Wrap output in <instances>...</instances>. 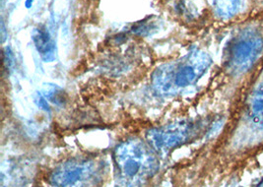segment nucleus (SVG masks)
I'll return each mask as SVG.
<instances>
[{"label":"nucleus","instance_id":"f257e3e1","mask_svg":"<svg viewBox=\"0 0 263 187\" xmlns=\"http://www.w3.org/2000/svg\"><path fill=\"white\" fill-rule=\"evenodd\" d=\"M212 60L204 51L194 49L179 61L168 62L156 69L152 85L158 93H175L197 82L211 65Z\"/></svg>","mask_w":263,"mask_h":187},{"label":"nucleus","instance_id":"f03ea898","mask_svg":"<svg viewBox=\"0 0 263 187\" xmlns=\"http://www.w3.org/2000/svg\"><path fill=\"white\" fill-rule=\"evenodd\" d=\"M115 161L120 176L119 187H143L159 169L155 155L141 141L121 143L115 151Z\"/></svg>","mask_w":263,"mask_h":187},{"label":"nucleus","instance_id":"7ed1b4c3","mask_svg":"<svg viewBox=\"0 0 263 187\" xmlns=\"http://www.w3.org/2000/svg\"><path fill=\"white\" fill-rule=\"evenodd\" d=\"M263 50V38L255 30L248 29L239 32L228 44L224 63L233 75H239L249 70Z\"/></svg>","mask_w":263,"mask_h":187},{"label":"nucleus","instance_id":"20e7f679","mask_svg":"<svg viewBox=\"0 0 263 187\" xmlns=\"http://www.w3.org/2000/svg\"><path fill=\"white\" fill-rule=\"evenodd\" d=\"M203 123L194 120H180L162 127L151 129L147 139L157 151H168L193 139L201 132Z\"/></svg>","mask_w":263,"mask_h":187},{"label":"nucleus","instance_id":"39448f33","mask_svg":"<svg viewBox=\"0 0 263 187\" xmlns=\"http://www.w3.org/2000/svg\"><path fill=\"white\" fill-rule=\"evenodd\" d=\"M93 161L74 159L59 164L49 175V182L57 187H88L96 176Z\"/></svg>","mask_w":263,"mask_h":187},{"label":"nucleus","instance_id":"423d86ee","mask_svg":"<svg viewBox=\"0 0 263 187\" xmlns=\"http://www.w3.org/2000/svg\"><path fill=\"white\" fill-rule=\"evenodd\" d=\"M246 117L254 128L263 130V81L249 97Z\"/></svg>","mask_w":263,"mask_h":187},{"label":"nucleus","instance_id":"0eeeda50","mask_svg":"<svg viewBox=\"0 0 263 187\" xmlns=\"http://www.w3.org/2000/svg\"><path fill=\"white\" fill-rule=\"evenodd\" d=\"M36 49L45 62H52L55 59V44L46 27H37L32 34Z\"/></svg>","mask_w":263,"mask_h":187},{"label":"nucleus","instance_id":"6e6552de","mask_svg":"<svg viewBox=\"0 0 263 187\" xmlns=\"http://www.w3.org/2000/svg\"><path fill=\"white\" fill-rule=\"evenodd\" d=\"M212 6L218 17L228 19L238 12L240 0H212Z\"/></svg>","mask_w":263,"mask_h":187},{"label":"nucleus","instance_id":"1a4fd4ad","mask_svg":"<svg viewBox=\"0 0 263 187\" xmlns=\"http://www.w3.org/2000/svg\"><path fill=\"white\" fill-rule=\"evenodd\" d=\"M42 93L48 100V103H51L58 106H62L67 103V95L64 90L54 84H44Z\"/></svg>","mask_w":263,"mask_h":187},{"label":"nucleus","instance_id":"9d476101","mask_svg":"<svg viewBox=\"0 0 263 187\" xmlns=\"http://www.w3.org/2000/svg\"><path fill=\"white\" fill-rule=\"evenodd\" d=\"M34 103L35 105L42 110L44 111H47L49 113V105H48V100L44 97V95L42 93V92H36L34 95Z\"/></svg>","mask_w":263,"mask_h":187},{"label":"nucleus","instance_id":"9b49d317","mask_svg":"<svg viewBox=\"0 0 263 187\" xmlns=\"http://www.w3.org/2000/svg\"><path fill=\"white\" fill-rule=\"evenodd\" d=\"M4 65L7 71L10 70L14 65V55L12 49L9 47H6L4 49Z\"/></svg>","mask_w":263,"mask_h":187},{"label":"nucleus","instance_id":"f8f14e48","mask_svg":"<svg viewBox=\"0 0 263 187\" xmlns=\"http://www.w3.org/2000/svg\"><path fill=\"white\" fill-rule=\"evenodd\" d=\"M33 3H34V0H25V6H26V8L30 9V8L33 6Z\"/></svg>","mask_w":263,"mask_h":187},{"label":"nucleus","instance_id":"ddd939ff","mask_svg":"<svg viewBox=\"0 0 263 187\" xmlns=\"http://www.w3.org/2000/svg\"><path fill=\"white\" fill-rule=\"evenodd\" d=\"M254 187H263V179L260 181V182H259V183H258V184H257V185H256V186Z\"/></svg>","mask_w":263,"mask_h":187},{"label":"nucleus","instance_id":"4468645a","mask_svg":"<svg viewBox=\"0 0 263 187\" xmlns=\"http://www.w3.org/2000/svg\"><path fill=\"white\" fill-rule=\"evenodd\" d=\"M36 187H39V186H36Z\"/></svg>","mask_w":263,"mask_h":187}]
</instances>
